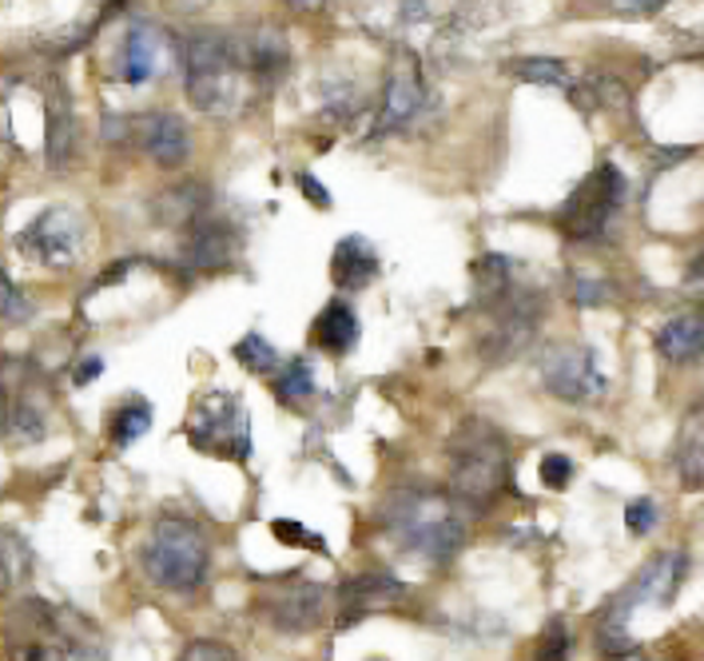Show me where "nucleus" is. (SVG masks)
<instances>
[{
	"label": "nucleus",
	"mask_w": 704,
	"mask_h": 661,
	"mask_svg": "<svg viewBox=\"0 0 704 661\" xmlns=\"http://www.w3.org/2000/svg\"><path fill=\"white\" fill-rule=\"evenodd\" d=\"M179 64H184L187 100L211 120H235L251 108V96L260 80L239 60L235 32L199 29L179 41Z\"/></svg>",
	"instance_id": "f257e3e1"
},
{
	"label": "nucleus",
	"mask_w": 704,
	"mask_h": 661,
	"mask_svg": "<svg viewBox=\"0 0 704 661\" xmlns=\"http://www.w3.org/2000/svg\"><path fill=\"white\" fill-rule=\"evenodd\" d=\"M9 661H105V638L73 606L21 598L4 618Z\"/></svg>",
	"instance_id": "f03ea898"
},
{
	"label": "nucleus",
	"mask_w": 704,
	"mask_h": 661,
	"mask_svg": "<svg viewBox=\"0 0 704 661\" xmlns=\"http://www.w3.org/2000/svg\"><path fill=\"white\" fill-rule=\"evenodd\" d=\"M378 526L410 554L426 562H450L466 542V506L454 494L406 486L383 503Z\"/></svg>",
	"instance_id": "7ed1b4c3"
},
{
	"label": "nucleus",
	"mask_w": 704,
	"mask_h": 661,
	"mask_svg": "<svg viewBox=\"0 0 704 661\" xmlns=\"http://www.w3.org/2000/svg\"><path fill=\"white\" fill-rule=\"evenodd\" d=\"M509 486L506 434L482 419H470L450 439V494L466 510H490Z\"/></svg>",
	"instance_id": "20e7f679"
},
{
	"label": "nucleus",
	"mask_w": 704,
	"mask_h": 661,
	"mask_svg": "<svg viewBox=\"0 0 704 661\" xmlns=\"http://www.w3.org/2000/svg\"><path fill=\"white\" fill-rule=\"evenodd\" d=\"M140 566L152 586L172 594H196L211 574V542L204 526L179 515L160 518L140 550Z\"/></svg>",
	"instance_id": "39448f33"
},
{
	"label": "nucleus",
	"mask_w": 704,
	"mask_h": 661,
	"mask_svg": "<svg viewBox=\"0 0 704 661\" xmlns=\"http://www.w3.org/2000/svg\"><path fill=\"white\" fill-rule=\"evenodd\" d=\"M482 311H486V327L477 335V355L497 367V363H514L534 346L541 319H546V299L538 291H526V287L514 284L497 299H490Z\"/></svg>",
	"instance_id": "423d86ee"
},
{
	"label": "nucleus",
	"mask_w": 704,
	"mask_h": 661,
	"mask_svg": "<svg viewBox=\"0 0 704 661\" xmlns=\"http://www.w3.org/2000/svg\"><path fill=\"white\" fill-rule=\"evenodd\" d=\"M681 577H684V554H676V550H673V554L652 558L649 566L637 574V582H632L622 598L609 606V614H605V621H601V646H605L609 653L632 650L629 630H625V626H629V618L645 606V602H652V606L673 602L676 586H681Z\"/></svg>",
	"instance_id": "0eeeda50"
},
{
	"label": "nucleus",
	"mask_w": 704,
	"mask_h": 661,
	"mask_svg": "<svg viewBox=\"0 0 704 661\" xmlns=\"http://www.w3.org/2000/svg\"><path fill=\"white\" fill-rule=\"evenodd\" d=\"M625 203V176L613 164H597L590 176L581 179L573 196L558 208V228L570 240H597L609 228L617 208Z\"/></svg>",
	"instance_id": "6e6552de"
},
{
	"label": "nucleus",
	"mask_w": 704,
	"mask_h": 661,
	"mask_svg": "<svg viewBox=\"0 0 704 661\" xmlns=\"http://www.w3.org/2000/svg\"><path fill=\"white\" fill-rule=\"evenodd\" d=\"M187 439L196 451L223 454V459H248L251 454V431H248V415L239 407L235 395L228 390H216V395H204L187 419Z\"/></svg>",
	"instance_id": "1a4fd4ad"
},
{
	"label": "nucleus",
	"mask_w": 704,
	"mask_h": 661,
	"mask_svg": "<svg viewBox=\"0 0 704 661\" xmlns=\"http://www.w3.org/2000/svg\"><path fill=\"white\" fill-rule=\"evenodd\" d=\"M538 375H541V387L561 403H597L605 390H609V378L601 371L597 355H593L590 346H573V343H558L541 351L538 359Z\"/></svg>",
	"instance_id": "9d476101"
},
{
	"label": "nucleus",
	"mask_w": 704,
	"mask_h": 661,
	"mask_svg": "<svg viewBox=\"0 0 704 661\" xmlns=\"http://www.w3.org/2000/svg\"><path fill=\"white\" fill-rule=\"evenodd\" d=\"M84 243H88V228H84L80 211L73 208L41 211V216L16 235V247H21L32 263H44V267H53V272L76 267L84 255Z\"/></svg>",
	"instance_id": "9b49d317"
},
{
	"label": "nucleus",
	"mask_w": 704,
	"mask_h": 661,
	"mask_svg": "<svg viewBox=\"0 0 704 661\" xmlns=\"http://www.w3.org/2000/svg\"><path fill=\"white\" fill-rule=\"evenodd\" d=\"M260 606L271 630L299 638V634H311L327 618V586H319V582H287V586L263 594Z\"/></svg>",
	"instance_id": "f8f14e48"
},
{
	"label": "nucleus",
	"mask_w": 704,
	"mask_h": 661,
	"mask_svg": "<svg viewBox=\"0 0 704 661\" xmlns=\"http://www.w3.org/2000/svg\"><path fill=\"white\" fill-rule=\"evenodd\" d=\"M426 104V80L422 68L415 64V56H403L394 60L391 76L383 85V100H378V112H374V136H391V132H403Z\"/></svg>",
	"instance_id": "ddd939ff"
},
{
	"label": "nucleus",
	"mask_w": 704,
	"mask_h": 661,
	"mask_svg": "<svg viewBox=\"0 0 704 661\" xmlns=\"http://www.w3.org/2000/svg\"><path fill=\"white\" fill-rule=\"evenodd\" d=\"M235 255H239V231L228 220H211V216H199L184 231V243H179V267L187 275L228 272Z\"/></svg>",
	"instance_id": "4468645a"
},
{
	"label": "nucleus",
	"mask_w": 704,
	"mask_h": 661,
	"mask_svg": "<svg viewBox=\"0 0 704 661\" xmlns=\"http://www.w3.org/2000/svg\"><path fill=\"white\" fill-rule=\"evenodd\" d=\"M410 598V586L403 577H394L391 570H366V574L346 577L339 586V609H342V626L366 618V614H383V609L403 606Z\"/></svg>",
	"instance_id": "2eb2a0df"
},
{
	"label": "nucleus",
	"mask_w": 704,
	"mask_h": 661,
	"mask_svg": "<svg viewBox=\"0 0 704 661\" xmlns=\"http://www.w3.org/2000/svg\"><path fill=\"white\" fill-rule=\"evenodd\" d=\"M132 140L160 168H184L191 156V132L176 112H147L132 120Z\"/></svg>",
	"instance_id": "dca6fc26"
},
{
	"label": "nucleus",
	"mask_w": 704,
	"mask_h": 661,
	"mask_svg": "<svg viewBox=\"0 0 704 661\" xmlns=\"http://www.w3.org/2000/svg\"><path fill=\"white\" fill-rule=\"evenodd\" d=\"M172 56L179 60V41H167V32L156 24H135V29H128L124 48H120V76L128 85H147V80L164 76Z\"/></svg>",
	"instance_id": "f3484780"
},
{
	"label": "nucleus",
	"mask_w": 704,
	"mask_h": 661,
	"mask_svg": "<svg viewBox=\"0 0 704 661\" xmlns=\"http://www.w3.org/2000/svg\"><path fill=\"white\" fill-rule=\"evenodd\" d=\"M235 44H239V60L248 68L260 88H271L275 80H283L290 68V48H287V36L279 29H271V24H260V29H243L235 32Z\"/></svg>",
	"instance_id": "a211bd4d"
},
{
	"label": "nucleus",
	"mask_w": 704,
	"mask_h": 661,
	"mask_svg": "<svg viewBox=\"0 0 704 661\" xmlns=\"http://www.w3.org/2000/svg\"><path fill=\"white\" fill-rule=\"evenodd\" d=\"M44 156H48V168H68L76 156V112H73V100L64 88H56L48 96V112H44Z\"/></svg>",
	"instance_id": "6ab92c4d"
},
{
	"label": "nucleus",
	"mask_w": 704,
	"mask_h": 661,
	"mask_svg": "<svg viewBox=\"0 0 704 661\" xmlns=\"http://www.w3.org/2000/svg\"><path fill=\"white\" fill-rule=\"evenodd\" d=\"M331 272H334V284L339 287H346V291H363L374 275H378V252H374L363 235H346V240H339V247H334Z\"/></svg>",
	"instance_id": "aec40b11"
},
{
	"label": "nucleus",
	"mask_w": 704,
	"mask_h": 661,
	"mask_svg": "<svg viewBox=\"0 0 704 661\" xmlns=\"http://www.w3.org/2000/svg\"><path fill=\"white\" fill-rule=\"evenodd\" d=\"M657 351L669 363H696L704 359V311L701 316H676L657 331Z\"/></svg>",
	"instance_id": "412c9836"
},
{
	"label": "nucleus",
	"mask_w": 704,
	"mask_h": 661,
	"mask_svg": "<svg viewBox=\"0 0 704 661\" xmlns=\"http://www.w3.org/2000/svg\"><path fill=\"white\" fill-rule=\"evenodd\" d=\"M311 339H315V346L331 351V355H346V351L359 343V319H354L351 307L339 299V304L322 307V316L315 319V327H311Z\"/></svg>",
	"instance_id": "4be33fe9"
},
{
	"label": "nucleus",
	"mask_w": 704,
	"mask_h": 661,
	"mask_svg": "<svg viewBox=\"0 0 704 661\" xmlns=\"http://www.w3.org/2000/svg\"><path fill=\"white\" fill-rule=\"evenodd\" d=\"M156 216L164 228H191L199 216H208V188H199V184L167 188L156 200Z\"/></svg>",
	"instance_id": "5701e85b"
},
{
	"label": "nucleus",
	"mask_w": 704,
	"mask_h": 661,
	"mask_svg": "<svg viewBox=\"0 0 704 661\" xmlns=\"http://www.w3.org/2000/svg\"><path fill=\"white\" fill-rule=\"evenodd\" d=\"M32 574V547L16 530H0V598L16 594Z\"/></svg>",
	"instance_id": "b1692460"
},
{
	"label": "nucleus",
	"mask_w": 704,
	"mask_h": 661,
	"mask_svg": "<svg viewBox=\"0 0 704 661\" xmlns=\"http://www.w3.org/2000/svg\"><path fill=\"white\" fill-rule=\"evenodd\" d=\"M509 76H518L526 85H549V88H573V73L570 64L558 60V56H518V60L506 64Z\"/></svg>",
	"instance_id": "393cba45"
},
{
	"label": "nucleus",
	"mask_w": 704,
	"mask_h": 661,
	"mask_svg": "<svg viewBox=\"0 0 704 661\" xmlns=\"http://www.w3.org/2000/svg\"><path fill=\"white\" fill-rule=\"evenodd\" d=\"M315 395V367L307 359H290L287 367L275 375V399L287 407H299Z\"/></svg>",
	"instance_id": "a878e982"
},
{
	"label": "nucleus",
	"mask_w": 704,
	"mask_h": 661,
	"mask_svg": "<svg viewBox=\"0 0 704 661\" xmlns=\"http://www.w3.org/2000/svg\"><path fill=\"white\" fill-rule=\"evenodd\" d=\"M235 359L239 367L251 371V375H271V371L279 367V351L260 335V331H251L235 343Z\"/></svg>",
	"instance_id": "bb28decb"
},
{
	"label": "nucleus",
	"mask_w": 704,
	"mask_h": 661,
	"mask_svg": "<svg viewBox=\"0 0 704 661\" xmlns=\"http://www.w3.org/2000/svg\"><path fill=\"white\" fill-rule=\"evenodd\" d=\"M147 427H152V407H147V403H128V407L116 410L112 442L116 447H132L135 439H144Z\"/></svg>",
	"instance_id": "cd10ccee"
},
{
	"label": "nucleus",
	"mask_w": 704,
	"mask_h": 661,
	"mask_svg": "<svg viewBox=\"0 0 704 661\" xmlns=\"http://www.w3.org/2000/svg\"><path fill=\"white\" fill-rule=\"evenodd\" d=\"M570 650H573V634L570 626L561 618H553L546 626V634L538 638V650H534V661H570Z\"/></svg>",
	"instance_id": "c85d7f7f"
},
{
	"label": "nucleus",
	"mask_w": 704,
	"mask_h": 661,
	"mask_svg": "<svg viewBox=\"0 0 704 661\" xmlns=\"http://www.w3.org/2000/svg\"><path fill=\"white\" fill-rule=\"evenodd\" d=\"M0 319L4 323H29L32 319V299L12 284L9 272H0Z\"/></svg>",
	"instance_id": "c756f323"
},
{
	"label": "nucleus",
	"mask_w": 704,
	"mask_h": 661,
	"mask_svg": "<svg viewBox=\"0 0 704 661\" xmlns=\"http://www.w3.org/2000/svg\"><path fill=\"white\" fill-rule=\"evenodd\" d=\"M179 661H239V653L231 650L228 641L199 638V641H191L184 653H179Z\"/></svg>",
	"instance_id": "7c9ffc66"
},
{
	"label": "nucleus",
	"mask_w": 704,
	"mask_h": 661,
	"mask_svg": "<svg viewBox=\"0 0 704 661\" xmlns=\"http://www.w3.org/2000/svg\"><path fill=\"white\" fill-rule=\"evenodd\" d=\"M541 483H546L549 491H565V486L573 483V462L558 451L546 454V459H541Z\"/></svg>",
	"instance_id": "2f4dec72"
},
{
	"label": "nucleus",
	"mask_w": 704,
	"mask_h": 661,
	"mask_svg": "<svg viewBox=\"0 0 704 661\" xmlns=\"http://www.w3.org/2000/svg\"><path fill=\"white\" fill-rule=\"evenodd\" d=\"M625 526H629V535H649L652 526H657V506L649 498H637V503L625 506Z\"/></svg>",
	"instance_id": "473e14b6"
},
{
	"label": "nucleus",
	"mask_w": 704,
	"mask_h": 661,
	"mask_svg": "<svg viewBox=\"0 0 704 661\" xmlns=\"http://www.w3.org/2000/svg\"><path fill=\"white\" fill-rule=\"evenodd\" d=\"M609 284L605 279H590V275H581L578 284H573V299L581 307H597V304H609Z\"/></svg>",
	"instance_id": "72a5a7b5"
},
{
	"label": "nucleus",
	"mask_w": 704,
	"mask_h": 661,
	"mask_svg": "<svg viewBox=\"0 0 704 661\" xmlns=\"http://www.w3.org/2000/svg\"><path fill=\"white\" fill-rule=\"evenodd\" d=\"M609 12L617 16H629V21H641V16H657V12L669 4V0H605Z\"/></svg>",
	"instance_id": "f704fd0d"
},
{
	"label": "nucleus",
	"mask_w": 704,
	"mask_h": 661,
	"mask_svg": "<svg viewBox=\"0 0 704 661\" xmlns=\"http://www.w3.org/2000/svg\"><path fill=\"white\" fill-rule=\"evenodd\" d=\"M271 530H275L279 542H295V547H322L319 538H302L307 530H302L299 522H287V518H283V522H271Z\"/></svg>",
	"instance_id": "c9c22d12"
},
{
	"label": "nucleus",
	"mask_w": 704,
	"mask_h": 661,
	"mask_svg": "<svg viewBox=\"0 0 704 661\" xmlns=\"http://www.w3.org/2000/svg\"><path fill=\"white\" fill-rule=\"evenodd\" d=\"M299 188H302V196H307V200H315L319 208H331V196L322 191V184L315 176H299Z\"/></svg>",
	"instance_id": "e433bc0d"
},
{
	"label": "nucleus",
	"mask_w": 704,
	"mask_h": 661,
	"mask_svg": "<svg viewBox=\"0 0 704 661\" xmlns=\"http://www.w3.org/2000/svg\"><path fill=\"white\" fill-rule=\"evenodd\" d=\"M287 9H295V12H319V9H327L331 0H283Z\"/></svg>",
	"instance_id": "4c0bfd02"
},
{
	"label": "nucleus",
	"mask_w": 704,
	"mask_h": 661,
	"mask_svg": "<svg viewBox=\"0 0 704 661\" xmlns=\"http://www.w3.org/2000/svg\"><path fill=\"white\" fill-rule=\"evenodd\" d=\"M100 367H105L100 359H88V363L80 367V375H76V383H88V378H96V375H100Z\"/></svg>",
	"instance_id": "58836bf2"
},
{
	"label": "nucleus",
	"mask_w": 704,
	"mask_h": 661,
	"mask_svg": "<svg viewBox=\"0 0 704 661\" xmlns=\"http://www.w3.org/2000/svg\"><path fill=\"white\" fill-rule=\"evenodd\" d=\"M374 661H383V658H374Z\"/></svg>",
	"instance_id": "ea45409f"
}]
</instances>
